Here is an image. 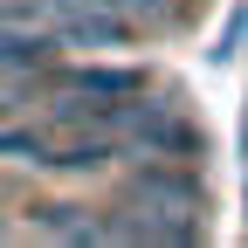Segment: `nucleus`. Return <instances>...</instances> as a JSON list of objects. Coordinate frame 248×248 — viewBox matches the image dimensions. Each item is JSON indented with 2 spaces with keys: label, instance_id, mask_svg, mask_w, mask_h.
I'll return each mask as SVG.
<instances>
[{
  "label": "nucleus",
  "instance_id": "obj_1",
  "mask_svg": "<svg viewBox=\"0 0 248 248\" xmlns=\"http://www.w3.org/2000/svg\"><path fill=\"white\" fill-rule=\"evenodd\" d=\"M124 200L145 207V214H159V221H200V207H207V186L200 172L186 166V159H145L131 166V179H124Z\"/></svg>",
  "mask_w": 248,
  "mask_h": 248
},
{
  "label": "nucleus",
  "instance_id": "obj_2",
  "mask_svg": "<svg viewBox=\"0 0 248 248\" xmlns=\"http://www.w3.org/2000/svg\"><path fill=\"white\" fill-rule=\"evenodd\" d=\"M124 145H131V152H145V159H186V166H193V159H207V131H200L186 110H172V104H159V110H152V117H145Z\"/></svg>",
  "mask_w": 248,
  "mask_h": 248
},
{
  "label": "nucleus",
  "instance_id": "obj_3",
  "mask_svg": "<svg viewBox=\"0 0 248 248\" xmlns=\"http://www.w3.org/2000/svg\"><path fill=\"white\" fill-rule=\"evenodd\" d=\"M124 159V138L117 131H83V138H62V145H48V159L35 166V172H62V179H97V172H110Z\"/></svg>",
  "mask_w": 248,
  "mask_h": 248
},
{
  "label": "nucleus",
  "instance_id": "obj_4",
  "mask_svg": "<svg viewBox=\"0 0 248 248\" xmlns=\"http://www.w3.org/2000/svg\"><path fill=\"white\" fill-rule=\"evenodd\" d=\"M48 90H83V97H131V90H152L145 69H124V62H76V69H55Z\"/></svg>",
  "mask_w": 248,
  "mask_h": 248
},
{
  "label": "nucleus",
  "instance_id": "obj_5",
  "mask_svg": "<svg viewBox=\"0 0 248 248\" xmlns=\"http://www.w3.org/2000/svg\"><path fill=\"white\" fill-rule=\"evenodd\" d=\"M48 35H35V28H7L0 21V76L7 83H35L42 69H48Z\"/></svg>",
  "mask_w": 248,
  "mask_h": 248
},
{
  "label": "nucleus",
  "instance_id": "obj_6",
  "mask_svg": "<svg viewBox=\"0 0 248 248\" xmlns=\"http://www.w3.org/2000/svg\"><path fill=\"white\" fill-rule=\"evenodd\" d=\"M35 234L42 241H104V221H90V207L48 200V207H35Z\"/></svg>",
  "mask_w": 248,
  "mask_h": 248
},
{
  "label": "nucleus",
  "instance_id": "obj_7",
  "mask_svg": "<svg viewBox=\"0 0 248 248\" xmlns=\"http://www.w3.org/2000/svg\"><path fill=\"white\" fill-rule=\"evenodd\" d=\"M48 159V131L35 124H0V166H42Z\"/></svg>",
  "mask_w": 248,
  "mask_h": 248
},
{
  "label": "nucleus",
  "instance_id": "obj_8",
  "mask_svg": "<svg viewBox=\"0 0 248 248\" xmlns=\"http://www.w3.org/2000/svg\"><path fill=\"white\" fill-rule=\"evenodd\" d=\"M0 241H7V221H0Z\"/></svg>",
  "mask_w": 248,
  "mask_h": 248
}]
</instances>
